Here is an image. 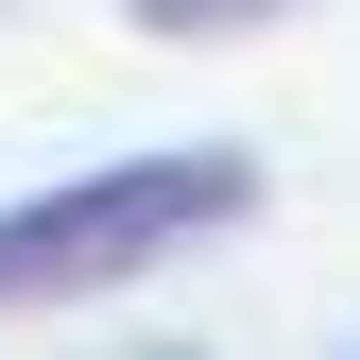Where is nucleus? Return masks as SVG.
Instances as JSON below:
<instances>
[{
	"label": "nucleus",
	"mask_w": 360,
	"mask_h": 360,
	"mask_svg": "<svg viewBox=\"0 0 360 360\" xmlns=\"http://www.w3.org/2000/svg\"><path fill=\"white\" fill-rule=\"evenodd\" d=\"M138 360H189V343H138Z\"/></svg>",
	"instance_id": "7ed1b4c3"
},
{
	"label": "nucleus",
	"mask_w": 360,
	"mask_h": 360,
	"mask_svg": "<svg viewBox=\"0 0 360 360\" xmlns=\"http://www.w3.org/2000/svg\"><path fill=\"white\" fill-rule=\"evenodd\" d=\"M138 34H172V52H206V34H257V18H292V0H120Z\"/></svg>",
	"instance_id": "f03ea898"
},
{
	"label": "nucleus",
	"mask_w": 360,
	"mask_h": 360,
	"mask_svg": "<svg viewBox=\"0 0 360 360\" xmlns=\"http://www.w3.org/2000/svg\"><path fill=\"white\" fill-rule=\"evenodd\" d=\"M257 223V155H120V172H69V189L0 206V309H69V292H120V275H172V257L240 240Z\"/></svg>",
	"instance_id": "f257e3e1"
}]
</instances>
